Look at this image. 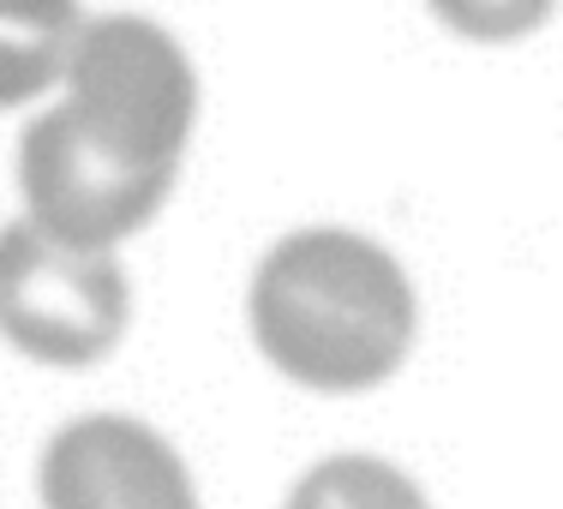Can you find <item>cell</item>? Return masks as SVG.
Here are the masks:
<instances>
[{
    "instance_id": "cell-2",
    "label": "cell",
    "mask_w": 563,
    "mask_h": 509,
    "mask_svg": "<svg viewBox=\"0 0 563 509\" xmlns=\"http://www.w3.org/2000/svg\"><path fill=\"white\" fill-rule=\"evenodd\" d=\"M420 306L384 246L347 228H300L252 276V336L282 378L324 396L384 384L408 359Z\"/></svg>"
},
{
    "instance_id": "cell-6",
    "label": "cell",
    "mask_w": 563,
    "mask_h": 509,
    "mask_svg": "<svg viewBox=\"0 0 563 509\" xmlns=\"http://www.w3.org/2000/svg\"><path fill=\"white\" fill-rule=\"evenodd\" d=\"M288 509H432L401 467L378 455H330L294 486Z\"/></svg>"
},
{
    "instance_id": "cell-5",
    "label": "cell",
    "mask_w": 563,
    "mask_h": 509,
    "mask_svg": "<svg viewBox=\"0 0 563 509\" xmlns=\"http://www.w3.org/2000/svg\"><path fill=\"white\" fill-rule=\"evenodd\" d=\"M85 12L78 0H0V109H24L66 78Z\"/></svg>"
},
{
    "instance_id": "cell-1",
    "label": "cell",
    "mask_w": 563,
    "mask_h": 509,
    "mask_svg": "<svg viewBox=\"0 0 563 509\" xmlns=\"http://www.w3.org/2000/svg\"><path fill=\"white\" fill-rule=\"evenodd\" d=\"M198 114V78L163 24L85 19L60 102L19 139V186L36 228L78 246H120L168 204Z\"/></svg>"
},
{
    "instance_id": "cell-4",
    "label": "cell",
    "mask_w": 563,
    "mask_h": 509,
    "mask_svg": "<svg viewBox=\"0 0 563 509\" xmlns=\"http://www.w3.org/2000/svg\"><path fill=\"white\" fill-rule=\"evenodd\" d=\"M43 509H198L192 474L126 413H90L55 432L36 467Z\"/></svg>"
},
{
    "instance_id": "cell-7",
    "label": "cell",
    "mask_w": 563,
    "mask_h": 509,
    "mask_svg": "<svg viewBox=\"0 0 563 509\" xmlns=\"http://www.w3.org/2000/svg\"><path fill=\"white\" fill-rule=\"evenodd\" d=\"M438 12V24L467 43H516V36H533L545 19H552L558 0H426Z\"/></svg>"
},
{
    "instance_id": "cell-3",
    "label": "cell",
    "mask_w": 563,
    "mask_h": 509,
    "mask_svg": "<svg viewBox=\"0 0 563 509\" xmlns=\"http://www.w3.org/2000/svg\"><path fill=\"white\" fill-rule=\"evenodd\" d=\"M132 318L126 270L109 246H78L31 217L0 228V336L43 366H97Z\"/></svg>"
}]
</instances>
